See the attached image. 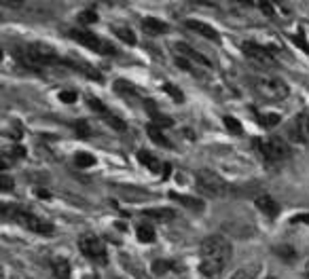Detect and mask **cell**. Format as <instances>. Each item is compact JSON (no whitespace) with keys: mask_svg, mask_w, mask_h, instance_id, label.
<instances>
[{"mask_svg":"<svg viewBox=\"0 0 309 279\" xmlns=\"http://www.w3.org/2000/svg\"><path fill=\"white\" fill-rule=\"evenodd\" d=\"M51 269H53V275L57 279H70V262L66 258H53Z\"/></svg>","mask_w":309,"mask_h":279,"instance_id":"ac0fdd59","label":"cell"},{"mask_svg":"<svg viewBox=\"0 0 309 279\" xmlns=\"http://www.w3.org/2000/svg\"><path fill=\"white\" fill-rule=\"evenodd\" d=\"M146 131H148V138H150L154 144H157V146H165V148L172 146V142L163 136V131H161L157 125H154V123H150V125L146 127Z\"/></svg>","mask_w":309,"mask_h":279,"instance_id":"d6986e66","label":"cell"},{"mask_svg":"<svg viewBox=\"0 0 309 279\" xmlns=\"http://www.w3.org/2000/svg\"><path fill=\"white\" fill-rule=\"evenodd\" d=\"M231 279H252V275L248 273L246 269H240V271H237V273H235V275H233Z\"/></svg>","mask_w":309,"mask_h":279,"instance_id":"d6a6232c","label":"cell"},{"mask_svg":"<svg viewBox=\"0 0 309 279\" xmlns=\"http://www.w3.org/2000/svg\"><path fill=\"white\" fill-rule=\"evenodd\" d=\"M280 114H276V112H273V114H258V123L260 125H263V127H276L278 123H280Z\"/></svg>","mask_w":309,"mask_h":279,"instance_id":"d4e9b609","label":"cell"},{"mask_svg":"<svg viewBox=\"0 0 309 279\" xmlns=\"http://www.w3.org/2000/svg\"><path fill=\"white\" fill-rule=\"evenodd\" d=\"M260 11H263V13H267L269 17L276 15V13H273V7H271L269 3H260Z\"/></svg>","mask_w":309,"mask_h":279,"instance_id":"e575fe53","label":"cell"},{"mask_svg":"<svg viewBox=\"0 0 309 279\" xmlns=\"http://www.w3.org/2000/svg\"><path fill=\"white\" fill-rule=\"evenodd\" d=\"M292 222H305V224H309V214H301V216H294V218H292Z\"/></svg>","mask_w":309,"mask_h":279,"instance_id":"d590c367","label":"cell"},{"mask_svg":"<svg viewBox=\"0 0 309 279\" xmlns=\"http://www.w3.org/2000/svg\"><path fill=\"white\" fill-rule=\"evenodd\" d=\"M106 123H108L112 129H117V131H125L127 129V125H125V121H121L119 116H114V114H110V112H106L104 116H102Z\"/></svg>","mask_w":309,"mask_h":279,"instance_id":"cb8c5ba5","label":"cell"},{"mask_svg":"<svg viewBox=\"0 0 309 279\" xmlns=\"http://www.w3.org/2000/svg\"><path fill=\"white\" fill-rule=\"evenodd\" d=\"M3 218H5V220H11V222H17L23 228L32 230V233H38V235H51L53 230H55L49 220H43V218H38L36 214H32L28 210L9 208L7 203L3 205Z\"/></svg>","mask_w":309,"mask_h":279,"instance_id":"277c9868","label":"cell"},{"mask_svg":"<svg viewBox=\"0 0 309 279\" xmlns=\"http://www.w3.org/2000/svg\"><path fill=\"white\" fill-rule=\"evenodd\" d=\"M174 49H176V53H180V57H188V59H193V62H197V64H201V66H206V68H210L212 64H210V59H206L201 53H197L193 47H188L186 43H176L174 45Z\"/></svg>","mask_w":309,"mask_h":279,"instance_id":"7c38bea8","label":"cell"},{"mask_svg":"<svg viewBox=\"0 0 309 279\" xmlns=\"http://www.w3.org/2000/svg\"><path fill=\"white\" fill-rule=\"evenodd\" d=\"M15 59L28 70H43L49 66H66V62L57 55L53 47L45 45V43H28V45H19L13 51Z\"/></svg>","mask_w":309,"mask_h":279,"instance_id":"7a4b0ae2","label":"cell"},{"mask_svg":"<svg viewBox=\"0 0 309 279\" xmlns=\"http://www.w3.org/2000/svg\"><path fill=\"white\" fill-rule=\"evenodd\" d=\"M170 197L174 199V201H178L180 205H184V208H188V210H193V212H204V201L201 199H197V197H188V195H178V192H170Z\"/></svg>","mask_w":309,"mask_h":279,"instance_id":"2e32d148","label":"cell"},{"mask_svg":"<svg viewBox=\"0 0 309 279\" xmlns=\"http://www.w3.org/2000/svg\"><path fill=\"white\" fill-rule=\"evenodd\" d=\"M163 91H165V93H170V95H172V98H174L178 104H182V102H184V95H182V91H180V89H176L172 83H163Z\"/></svg>","mask_w":309,"mask_h":279,"instance_id":"484cf974","label":"cell"},{"mask_svg":"<svg viewBox=\"0 0 309 279\" xmlns=\"http://www.w3.org/2000/svg\"><path fill=\"white\" fill-rule=\"evenodd\" d=\"M231 241L222 235H210L201 241V256H199V271L208 279H216L224 266L231 260Z\"/></svg>","mask_w":309,"mask_h":279,"instance_id":"6da1fadb","label":"cell"},{"mask_svg":"<svg viewBox=\"0 0 309 279\" xmlns=\"http://www.w3.org/2000/svg\"><path fill=\"white\" fill-rule=\"evenodd\" d=\"M222 121H224V127H227V129L231 131V136H242V133H244V127H242V123H240V121H237L235 116L227 114V116H224Z\"/></svg>","mask_w":309,"mask_h":279,"instance_id":"7402d4cb","label":"cell"},{"mask_svg":"<svg viewBox=\"0 0 309 279\" xmlns=\"http://www.w3.org/2000/svg\"><path fill=\"white\" fill-rule=\"evenodd\" d=\"M74 163H76L81 169H87V167H93V165H96V156L89 154V152H76Z\"/></svg>","mask_w":309,"mask_h":279,"instance_id":"603a6c76","label":"cell"},{"mask_svg":"<svg viewBox=\"0 0 309 279\" xmlns=\"http://www.w3.org/2000/svg\"><path fill=\"white\" fill-rule=\"evenodd\" d=\"M256 208L263 212L267 218H278V214H280V203L273 199V197H269V195L258 197L256 199Z\"/></svg>","mask_w":309,"mask_h":279,"instance_id":"5bb4252c","label":"cell"},{"mask_svg":"<svg viewBox=\"0 0 309 279\" xmlns=\"http://www.w3.org/2000/svg\"><path fill=\"white\" fill-rule=\"evenodd\" d=\"M138 161H140L142 165H146L150 172H154V174H165V172H163L165 165H161V161L154 159V156H152L148 150H138Z\"/></svg>","mask_w":309,"mask_h":279,"instance_id":"e0dca14e","label":"cell"},{"mask_svg":"<svg viewBox=\"0 0 309 279\" xmlns=\"http://www.w3.org/2000/svg\"><path fill=\"white\" fill-rule=\"evenodd\" d=\"M87 104H89V108H93V110H96V112H100L102 116H104L106 112H108V110H106V106L102 104V100L93 98V95H87Z\"/></svg>","mask_w":309,"mask_h":279,"instance_id":"4316f807","label":"cell"},{"mask_svg":"<svg viewBox=\"0 0 309 279\" xmlns=\"http://www.w3.org/2000/svg\"><path fill=\"white\" fill-rule=\"evenodd\" d=\"M195 184L201 195H206L210 199H220L229 195V184L216 172H212V169H199L195 176Z\"/></svg>","mask_w":309,"mask_h":279,"instance_id":"5b68a950","label":"cell"},{"mask_svg":"<svg viewBox=\"0 0 309 279\" xmlns=\"http://www.w3.org/2000/svg\"><path fill=\"white\" fill-rule=\"evenodd\" d=\"M170 266H172V262H168V260H154L152 262V273L154 275H163V273H168Z\"/></svg>","mask_w":309,"mask_h":279,"instance_id":"f1b7e54d","label":"cell"},{"mask_svg":"<svg viewBox=\"0 0 309 279\" xmlns=\"http://www.w3.org/2000/svg\"><path fill=\"white\" fill-rule=\"evenodd\" d=\"M112 34L117 36V38H121L123 43H127V45H136V34L129 28H125V26H112Z\"/></svg>","mask_w":309,"mask_h":279,"instance_id":"44dd1931","label":"cell"},{"mask_svg":"<svg viewBox=\"0 0 309 279\" xmlns=\"http://www.w3.org/2000/svg\"><path fill=\"white\" fill-rule=\"evenodd\" d=\"M142 216L150 218V220H157V222H172L176 218V212L170 208H146V210H142Z\"/></svg>","mask_w":309,"mask_h":279,"instance_id":"4fadbf2b","label":"cell"},{"mask_svg":"<svg viewBox=\"0 0 309 279\" xmlns=\"http://www.w3.org/2000/svg\"><path fill=\"white\" fill-rule=\"evenodd\" d=\"M114 89H117V91H121V93H134L132 83H127V81H117Z\"/></svg>","mask_w":309,"mask_h":279,"instance_id":"1f68e13d","label":"cell"},{"mask_svg":"<svg viewBox=\"0 0 309 279\" xmlns=\"http://www.w3.org/2000/svg\"><path fill=\"white\" fill-rule=\"evenodd\" d=\"M142 30L150 36H161L170 30V26L165 21L157 19V17H146V19H142Z\"/></svg>","mask_w":309,"mask_h":279,"instance_id":"9a60e30c","label":"cell"},{"mask_svg":"<svg viewBox=\"0 0 309 279\" xmlns=\"http://www.w3.org/2000/svg\"><path fill=\"white\" fill-rule=\"evenodd\" d=\"M301 279H309V262L305 264V269H303V275H301Z\"/></svg>","mask_w":309,"mask_h":279,"instance_id":"8d00e7d4","label":"cell"},{"mask_svg":"<svg viewBox=\"0 0 309 279\" xmlns=\"http://www.w3.org/2000/svg\"><path fill=\"white\" fill-rule=\"evenodd\" d=\"M288 138L292 142H299V144H309V114L301 112L296 114L290 125H288Z\"/></svg>","mask_w":309,"mask_h":279,"instance_id":"30bf717a","label":"cell"},{"mask_svg":"<svg viewBox=\"0 0 309 279\" xmlns=\"http://www.w3.org/2000/svg\"><path fill=\"white\" fill-rule=\"evenodd\" d=\"M250 85L258 98H263L267 102H282L290 93L286 83L271 74H254V76H250Z\"/></svg>","mask_w":309,"mask_h":279,"instance_id":"3957f363","label":"cell"},{"mask_svg":"<svg viewBox=\"0 0 309 279\" xmlns=\"http://www.w3.org/2000/svg\"><path fill=\"white\" fill-rule=\"evenodd\" d=\"M79 250L93 262H100V264L108 262L106 244H104V239L98 237V235H83V237H79Z\"/></svg>","mask_w":309,"mask_h":279,"instance_id":"ba28073f","label":"cell"},{"mask_svg":"<svg viewBox=\"0 0 309 279\" xmlns=\"http://www.w3.org/2000/svg\"><path fill=\"white\" fill-rule=\"evenodd\" d=\"M76 136L83 138V140H87L91 136V129H89V125L85 123V121H81V123L76 125Z\"/></svg>","mask_w":309,"mask_h":279,"instance_id":"f546056e","label":"cell"},{"mask_svg":"<svg viewBox=\"0 0 309 279\" xmlns=\"http://www.w3.org/2000/svg\"><path fill=\"white\" fill-rule=\"evenodd\" d=\"M258 150H260V154H263V159L265 161H271V163L288 159V154H290L288 142L284 140V138H276V136L260 140L258 142Z\"/></svg>","mask_w":309,"mask_h":279,"instance_id":"52a82bcc","label":"cell"},{"mask_svg":"<svg viewBox=\"0 0 309 279\" xmlns=\"http://www.w3.org/2000/svg\"><path fill=\"white\" fill-rule=\"evenodd\" d=\"M242 51L248 57V62H252L258 68H276L278 66V59L273 57V51H269L267 47L258 45V43H244L242 45Z\"/></svg>","mask_w":309,"mask_h":279,"instance_id":"9c48e42d","label":"cell"},{"mask_svg":"<svg viewBox=\"0 0 309 279\" xmlns=\"http://www.w3.org/2000/svg\"><path fill=\"white\" fill-rule=\"evenodd\" d=\"M98 21V13L96 11H83V13L79 15V23H85V26H89V23H96Z\"/></svg>","mask_w":309,"mask_h":279,"instance_id":"83f0119b","label":"cell"},{"mask_svg":"<svg viewBox=\"0 0 309 279\" xmlns=\"http://www.w3.org/2000/svg\"><path fill=\"white\" fill-rule=\"evenodd\" d=\"M136 237H138L140 244H152L154 241V228L150 224H138Z\"/></svg>","mask_w":309,"mask_h":279,"instance_id":"ffe728a7","label":"cell"},{"mask_svg":"<svg viewBox=\"0 0 309 279\" xmlns=\"http://www.w3.org/2000/svg\"><path fill=\"white\" fill-rule=\"evenodd\" d=\"M186 28H188V30H193V32H197V34H201V36H204V38H208V41H214V43H218V41H220L218 30H216V28H212L210 23H206V21L186 19Z\"/></svg>","mask_w":309,"mask_h":279,"instance_id":"8fae6325","label":"cell"},{"mask_svg":"<svg viewBox=\"0 0 309 279\" xmlns=\"http://www.w3.org/2000/svg\"><path fill=\"white\" fill-rule=\"evenodd\" d=\"M3 190H13V180L9 176H3Z\"/></svg>","mask_w":309,"mask_h":279,"instance_id":"836d02e7","label":"cell"},{"mask_svg":"<svg viewBox=\"0 0 309 279\" xmlns=\"http://www.w3.org/2000/svg\"><path fill=\"white\" fill-rule=\"evenodd\" d=\"M68 34H70V38L72 41H76L79 45L87 47V49L96 51V53H102V55H114L117 53V47L112 43L100 38V36H96L89 30H70Z\"/></svg>","mask_w":309,"mask_h":279,"instance_id":"8992f818","label":"cell"},{"mask_svg":"<svg viewBox=\"0 0 309 279\" xmlns=\"http://www.w3.org/2000/svg\"><path fill=\"white\" fill-rule=\"evenodd\" d=\"M57 98L64 104H72V102H76V91H59Z\"/></svg>","mask_w":309,"mask_h":279,"instance_id":"4dcf8cb0","label":"cell"}]
</instances>
